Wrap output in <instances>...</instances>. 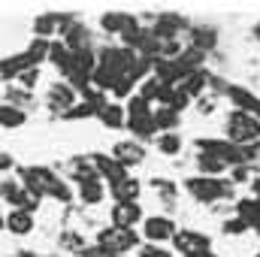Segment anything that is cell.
<instances>
[{"instance_id": "obj_18", "label": "cell", "mask_w": 260, "mask_h": 257, "mask_svg": "<svg viewBox=\"0 0 260 257\" xmlns=\"http://www.w3.org/2000/svg\"><path fill=\"white\" fill-rule=\"evenodd\" d=\"M200 170H203V173H221V170H224V160H218V157H212V154H203V157H200Z\"/></svg>"}, {"instance_id": "obj_17", "label": "cell", "mask_w": 260, "mask_h": 257, "mask_svg": "<svg viewBox=\"0 0 260 257\" xmlns=\"http://www.w3.org/2000/svg\"><path fill=\"white\" fill-rule=\"evenodd\" d=\"M182 148V139L176 136V133H164L160 136V151H167V154H176Z\"/></svg>"}, {"instance_id": "obj_10", "label": "cell", "mask_w": 260, "mask_h": 257, "mask_svg": "<svg viewBox=\"0 0 260 257\" xmlns=\"http://www.w3.org/2000/svg\"><path fill=\"white\" fill-rule=\"evenodd\" d=\"M239 215H242L245 227H248V224L260 227V203L257 200H242V203H239Z\"/></svg>"}, {"instance_id": "obj_12", "label": "cell", "mask_w": 260, "mask_h": 257, "mask_svg": "<svg viewBox=\"0 0 260 257\" xmlns=\"http://www.w3.org/2000/svg\"><path fill=\"white\" fill-rule=\"evenodd\" d=\"M130 130L139 133V136H151L157 124H154V115H139V118H130Z\"/></svg>"}, {"instance_id": "obj_23", "label": "cell", "mask_w": 260, "mask_h": 257, "mask_svg": "<svg viewBox=\"0 0 260 257\" xmlns=\"http://www.w3.org/2000/svg\"><path fill=\"white\" fill-rule=\"evenodd\" d=\"M9 167H12V160L6 154H0V170H9Z\"/></svg>"}, {"instance_id": "obj_6", "label": "cell", "mask_w": 260, "mask_h": 257, "mask_svg": "<svg viewBox=\"0 0 260 257\" xmlns=\"http://www.w3.org/2000/svg\"><path fill=\"white\" fill-rule=\"evenodd\" d=\"M176 245L185 251V254H197V251H206L209 248V239L200 236V233H176Z\"/></svg>"}, {"instance_id": "obj_20", "label": "cell", "mask_w": 260, "mask_h": 257, "mask_svg": "<svg viewBox=\"0 0 260 257\" xmlns=\"http://www.w3.org/2000/svg\"><path fill=\"white\" fill-rule=\"evenodd\" d=\"M82 257H118V254H109V251H103V248L97 245V248H88V251H82Z\"/></svg>"}, {"instance_id": "obj_8", "label": "cell", "mask_w": 260, "mask_h": 257, "mask_svg": "<svg viewBox=\"0 0 260 257\" xmlns=\"http://www.w3.org/2000/svg\"><path fill=\"white\" fill-rule=\"evenodd\" d=\"M115 160H118L121 167L139 164V160H142V148H139L136 142H118V145H115Z\"/></svg>"}, {"instance_id": "obj_21", "label": "cell", "mask_w": 260, "mask_h": 257, "mask_svg": "<svg viewBox=\"0 0 260 257\" xmlns=\"http://www.w3.org/2000/svg\"><path fill=\"white\" fill-rule=\"evenodd\" d=\"M139 257H170V254H167L164 248H145V251H142Z\"/></svg>"}, {"instance_id": "obj_2", "label": "cell", "mask_w": 260, "mask_h": 257, "mask_svg": "<svg viewBox=\"0 0 260 257\" xmlns=\"http://www.w3.org/2000/svg\"><path fill=\"white\" fill-rule=\"evenodd\" d=\"M97 242H100L103 251L118 254V251H127V248L136 245V233H133V230H118V227H112V230H103V233L97 236Z\"/></svg>"}, {"instance_id": "obj_4", "label": "cell", "mask_w": 260, "mask_h": 257, "mask_svg": "<svg viewBox=\"0 0 260 257\" xmlns=\"http://www.w3.org/2000/svg\"><path fill=\"white\" fill-rule=\"evenodd\" d=\"M136 221H139V206H136V203H118V206L112 209V224H115L118 230H130Z\"/></svg>"}, {"instance_id": "obj_11", "label": "cell", "mask_w": 260, "mask_h": 257, "mask_svg": "<svg viewBox=\"0 0 260 257\" xmlns=\"http://www.w3.org/2000/svg\"><path fill=\"white\" fill-rule=\"evenodd\" d=\"M0 124L3 127H21L24 124V112L18 106H0Z\"/></svg>"}, {"instance_id": "obj_26", "label": "cell", "mask_w": 260, "mask_h": 257, "mask_svg": "<svg viewBox=\"0 0 260 257\" xmlns=\"http://www.w3.org/2000/svg\"><path fill=\"white\" fill-rule=\"evenodd\" d=\"M0 224H3V218H0Z\"/></svg>"}, {"instance_id": "obj_15", "label": "cell", "mask_w": 260, "mask_h": 257, "mask_svg": "<svg viewBox=\"0 0 260 257\" xmlns=\"http://www.w3.org/2000/svg\"><path fill=\"white\" fill-rule=\"evenodd\" d=\"M70 103H73V91H70V88H67V85H55V88H52V106H70Z\"/></svg>"}, {"instance_id": "obj_19", "label": "cell", "mask_w": 260, "mask_h": 257, "mask_svg": "<svg viewBox=\"0 0 260 257\" xmlns=\"http://www.w3.org/2000/svg\"><path fill=\"white\" fill-rule=\"evenodd\" d=\"M154 124H157V127H173V124H176V112H173V109L154 112Z\"/></svg>"}, {"instance_id": "obj_14", "label": "cell", "mask_w": 260, "mask_h": 257, "mask_svg": "<svg viewBox=\"0 0 260 257\" xmlns=\"http://www.w3.org/2000/svg\"><path fill=\"white\" fill-rule=\"evenodd\" d=\"M82 200L91 203V206L100 203V200H103V185H100L97 179H94V182H82Z\"/></svg>"}, {"instance_id": "obj_7", "label": "cell", "mask_w": 260, "mask_h": 257, "mask_svg": "<svg viewBox=\"0 0 260 257\" xmlns=\"http://www.w3.org/2000/svg\"><path fill=\"white\" fill-rule=\"evenodd\" d=\"M6 227H9L12 233L24 236V233H30L34 218H30V212H24V209H12V212H9V218H6Z\"/></svg>"}, {"instance_id": "obj_16", "label": "cell", "mask_w": 260, "mask_h": 257, "mask_svg": "<svg viewBox=\"0 0 260 257\" xmlns=\"http://www.w3.org/2000/svg\"><path fill=\"white\" fill-rule=\"evenodd\" d=\"M203 85H206V76L203 73H191V76H185V88L182 91L191 97V94H200L203 91Z\"/></svg>"}, {"instance_id": "obj_13", "label": "cell", "mask_w": 260, "mask_h": 257, "mask_svg": "<svg viewBox=\"0 0 260 257\" xmlns=\"http://www.w3.org/2000/svg\"><path fill=\"white\" fill-rule=\"evenodd\" d=\"M97 115H100L103 124H109V127H121V124H124V112H121L118 106H103Z\"/></svg>"}, {"instance_id": "obj_22", "label": "cell", "mask_w": 260, "mask_h": 257, "mask_svg": "<svg viewBox=\"0 0 260 257\" xmlns=\"http://www.w3.org/2000/svg\"><path fill=\"white\" fill-rule=\"evenodd\" d=\"M245 230V221H230L227 224V233H242Z\"/></svg>"}, {"instance_id": "obj_5", "label": "cell", "mask_w": 260, "mask_h": 257, "mask_svg": "<svg viewBox=\"0 0 260 257\" xmlns=\"http://www.w3.org/2000/svg\"><path fill=\"white\" fill-rule=\"evenodd\" d=\"M173 221L170 218H148L145 221V236L148 239H154V242H160V239H170L173 236Z\"/></svg>"}, {"instance_id": "obj_1", "label": "cell", "mask_w": 260, "mask_h": 257, "mask_svg": "<svg viewBox=\"0 0 260 257\" xmlns=\"http://www.w3.org/2000/svg\"><path fill=\"white\" fill-rule=\"evenodd\" d=\"M227 136H230V142L233 145H239V142H254L260 136V121L254 115H248V112H233L230 115V121H227Z\"/></svg>"}, {"instance_id": "obj_24", "label": "cell", "mask_w": 260, "mask_h": 257, "mask_svg": "<svg viewBox=\"0 0 260 257\" xmlns=\"http://www.w3.org/2000/svg\"><path fill=\"white\" fill-rule=\"evenodd\" d=\"M188 257H212L209 251H197V254H188Z\"/></svg>"}, {"instance_id": "obj_9", "label": "cell", "mask_w": 260, "mask_h": 257, "mask_svg": "<svg viewBox=\"0 0 260 257\" xmlns=\"http://www.w3.org/2000/svg\"><path fill=\"white\" fill-rule=\"evenodd\" d=\"M112 194L118 197V203H133L136 194H139V185H136L133 179H121V182L112 185Z\"/></svg>"}, {"instance_id": "obj_3", "label": "cell", "mask_w": 260, "mask_h": 257, "mask_svg": "<svg viewBox=\"0 0 260 257\" xmlns=\"http://www.w3.org/2000/svg\"><path fill=\"white\" fill-rule=\"evenodd\" d=\"M188 191L194 194L197 200H218V197H227L230 194V188L227 185H221L218 179H191L188 182Z\"/></svg>"}, {"instance_id": "obj_25", "label": "cell", "mask_w": 260, "mask_h": 257, "mask_svg": "<svg viewBox=\"0 0 260 257\" xmlns=\"http://www.w3.org/2000/svg\"><path fill=\"white\" fill-rule=\"evenodd\" d=\"M254 37H257V40H260V24H257V27H254Z\"/></svg>"}]
</instances>
